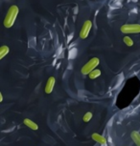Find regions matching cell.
Masks as SVG:
<instances>
[{"label":"cell","mask_w":140,"mask_h":146,"mask_svg":"<svg viewBox=\"0 0 140 146\" xmlns=\"http://www.w3.org/2000/svg\"><path fill=\"white\" fill-rule=\"evenodd\" d=\"M91 137L93 140H95L97 143H100L101 145H106L107 144V139L106 137L102 136V135L98 134V133H93L91 135Z\"/></svg>","instance_id":"cell-6"},{"label":"cell","mask_w":140,"mask_h":146,"mask_svg":"<svg viewBox=\"0 0 140 146\" xmlns=\"http://www.w3.org/2000/svg\"><path fill=\"white\" fill-rule=\"evenodd\" d=\"M91 28H92V22L91 20L87 19V20L84 22L81 31H80V34H79L80 38H81V39H86V38H87L90 31H91Z\"/></svg>","instance_id":"cell-4"},{"label":"cell","mask_w":140,"mask_h":146,"mask_svg":"<svg viewBox=\"0 0 140 146\" xmlns=\"http://www.w3.org/2000/svg\"><path fill=\"white\" fill-rule=\"evenodd\" d=\"M55 84H56V78H55L54 76H50V78L47 79L46 84H45V88H44L45 94L49 95V94H51L52 92H53Z\"/></svg>","instance_id":"cell-5"},{"label":"cell","mask_w":140,"mask_h":146,"mask_svg":"<svg viewBox=\"0 0 140 146\" xmlns=\"http://www.w3.org/2000/svg\"><path fill=\"white\" fill-rule=\"evenodd\" d=\"M10 53V48L7 45H2L0 47V59H3Z\"/></svg>","instance_id":"cell-9"},{"label":"cell","mask_w":140,"mask_h":146,"mask_svg":"<svg viewBox=\"0 0 140 146\" xmlns=\"http://www.w3.org/2000/svg\"><path fill=\"white\" fill-rule=\"evenodd\" d=\"M93 117V114L91 112H87L84 114V115L83 117V120L84 122H89L90 120H91V118Z\"/></svg>","instance_id":"cell-12"},{"label":"cell","mask_w":140,"mask_h":146,"mask_svg":"<svg viewBox=\"0 0 140 146\" xmlns=\"http://www.w3.org/2000/svg\"><path fill=\"white\" fill-rule=\"evenodd\" d=\"M120 31L123 34H140V24H125L120 27Z\"/></svg>","instance_id":"cell-3"},{"label":"cell","mask_w":140,"mask_h":146,"mask_svg":"<svg viewBox=\"0 0 140 146\" xmlns=\"http://www.w3.org/2000/svg\"><path fill=\"white\" fill-rule=\"evenodd\" d=\"M23 123H24V124H25L28 128L31 129V130L37 131L38 129V125L36 122H34L33 120L30 119V118H25V119L23 120Z\"/></svg>","instance_id":"cell-7"},{"label":"cell","mask_w":140,"mask_h":146,"mask_svg":"<svg viewBox=\"0 0 140 146\" xmlns=\"http://www.w3.org/2000/svg\"><path fill=\"white\" fill-rule=\"evenodd\" d=\"M123 42H124L128 47H133V40L131 36H124L123 37Z\"/></svg>","instance_id":"cell-11"},{"label":"cell","mask_w":140,"mask_h":146,"mask_svg":"<svg viewBox=\"0 0 140 146\" xmlns=\"http://www.w3.org/2000/svg\"><path fill=\"white\" fill-rule=\"evenodd\" d=\"M3 101V95H2V93L0 92V102H2Z\"/></svg>","instance_id":"cell-13"},{"label":"cell","mask_w":140,"mask_h":146,"mask_svg":"<svg viewBox=\"0 0 140 146\" xmlns=\"http://www.w3.org/2000/svg\"><path fill=\"white\" fill-rule=\"evenodd\" d=\"M101 74H102L101 70H99V69H95V70H93L88 75V78L90 79H95V78H99V76H101Z\"/></svg>","instance_id":"cell-10"},{"label":"cell","mask_w":140,"mask_h":146,"mask_svg":"<svg viewBox=\"0 0 140 146\" xmlns=\"http://www.w3.org/2000/svg\"><path fill=\"white\" fill-rule=\"evenodd\" d=\"M18 13H19V8L17 5L13 4L9 8V10H8V12L3 20V25L5 28L6 29L12 28L16 20V17H17Z\"/></svg>","instance_id":"cell-1"},{"label":"cell","mask_w":140,"mask_h":146,"mask_svg":"<svg viewBox=\"0 0 140 146\" xmlns=\"http://www.w3.org/2000/svg\"><path fill=\"white\" fill-rule=\"evenodd\" d=\"M100 64V59L98 57H92L91 59H89L86 64H84L81 69V73L83 75H89L90 73L97 69L96 67H98V65Z\"/></svg>","instance_id":"cell-2"},{"label":"cell","mask_w":140,"mask_h":146,"mask_svg":"<svg viewBox=\"0 0 140 146\" xmlns=\"http://www.w3.org/2000/svg\"><path fill=\"white\" fill-rule=\"evenodd\" d=\"M131 139L133 140V142L135 143L136 146H140V134L138 133V132L137 131L131 132Z\"/></svg>","instance_id":"cell-8"}]
</instances>
